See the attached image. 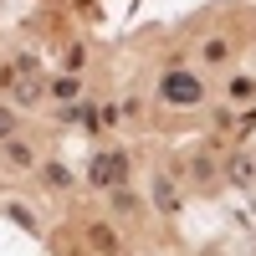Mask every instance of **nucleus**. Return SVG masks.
I'll return each instance as SVG.
<instances>
[{
	"label": "nucleus",
	"instance_id": "f03ea898",
	"mask_svg": "<svg viewBox=\"0 0 256 256\" xmlns=\"http://www.w3.org/2000/svg\"><path fill=\"white\" fill-rule=\"evenodd\" d=\"M154 205H159V216H174V210H180V195H174L169 180H154Z\"/></svg>",
	"mask_w": 256,
	"mask_h": 256
},
{
	"label": "nucleus",
	"instance_id": "423d86ee",
	"mask_svg": "<svg viewBox=\"0 0 256 256\" xmlns=\"http://www.w3.org/2000/svg\"><path fill=\"white\" fill-rule=\"evenodd\" d=\"M41 180H46V184H56V190H67V184H72V174H67L62 164H46V169H41Z\"/></svg>",
	"mask_w": 256,
	"mask_h": 256
},
{
	"label": "nucleus",
	"instance_id": "1a4fd4ad",
	"mask_svg": "<svg viewBox=\"0 0 256 256\" xmlns=\"http://www.w3.org/2000/svg\"><path fill=\"white\" fill-rule=\"evenodd\" d=\"M92 184H108V154L92 159Z\"/></svg>",
	"mask_w": 256,
	"mask_h": 256
},
{
	"label": "nucleus",
	"instance_id": "f8f14e48",
	"mask_svg": "<svg viewBox=\"0 0 256 256\" xmlns=\"http://www.w3.org/2000/svg\"><path fill=\"white\" fill-rule=\"evenodd\" d=\"M10 134H16V113L0 108V138H10Z\"/></svg>",
	"mask_w": 256,
	"mask_h": 256
},
{
	"label": "nucleus",
	"instance_id": "39448f33",
	"mask_svg": "<svg viewBox=\"0 0 256 256\" xmlns=\"http://www.w3.org/2000/svg\"><path fill=\"white\" fill-rule=\"evenodd\" d=\"M128 180V159L123 154H108V184H123Z\"/></svg>",
	"mask_w": 256,
	"mask_h": 256
},
{
	"label": "nucleus",
	"instance_id": "6e6552de",
	"mask_svg": "<svg viewBox=\"0 0 256 256\" xmlns=\"http://www.w3.org/2000/svg\"><path fill=\"white\" fill-rule=\"evenodd\" d=\"M226 56H230L226 41H205V62H226Z\"/></svg>",
	"mask_w": 256,
	"mask_h": 256
},
{
	"label": "nucleus",
	"instance_id": "7ed1b4c3",
	"mask_svg": "<svg viewBox=\"0 0 256 256\" xmlns=\"http://www.w3.org/2000/svg\"><path fill=\"white\" fill-rule=\"evenodd\" d=\"M230 180H236V184H251V180H256V164H251V159H230Z\"/></svg>",
	"mask_w": 256,
	"mask_h": 256
},
{
	"label": "nucleus",
	"instance_id": "f257e3e1",
	"mask_svg": "<svg viewBox=\"0 0 256 256\" xmlns=\"http://www.w3.org/2000/svg\"><path fill=\"white\" fill-rule=\"evenodd\" d=\"M205 98V88L190 72H169L164 77V102H180V108H195V102Z\"/></svg>",
	"mask_w": 256,
	"mask_h": 256
},
{
	"label": "nucleus",
	"instance_id": "20e7f679",
	"mask_svg": "<svg viewBox=\"0 0 256 256\" xmlns=\"http://www.w3.org/2000/svg\"><path fill=\"white\" fill-rule=\"evenodd\" d=\"M92 246L113 256V251H118V236H113V230H108V226H92Z\"/></svg>",
	"mask_w": 256,
	"mask_h": 256
},
{
	"label": "nucleus",
	"instance_id": "9b49d317",
	"mask_svg": "<svg viewBox=\"0 0 256 256\" xmlns=\"http://www.w3.org/2000/svg\"><path fill=\"white\" fill-rule=\"evenodd\" d=\"M230 98H241V102H246V98H256V88H251L246 77H236V82H230Z\"/></svg>",
	"mask_w": 256,
	"mask_h": 256
},
{
	"label": "nucleus",
	"instance_id": "ddd939ff",
	"mask_svg": "<svg viewBox=\"0 0 256 256\" xmlns=\"http://www.w3.org/2000/svg\"><path fill=\"white\" fill-rule=\"evenodd\" d=\"M113 210H123V216H128V210H134V195H128V190H113Z\"/></svg>",
	"mask_w": 256,
	"mask_h": 256
},
{
	"label": "nucleus",
	"instance_id": "0eeeda50",
	"mask_svg": "<svg viewBox=\"0 0 256 256\" xmlns=\"http://www.w3.org/2000/svg\"><path fill=\"white\" fill-rule=\"evenodd\" d=\"M52 98L72 102V98H77V82H72V77H56V82H52Z\"/></svg>",
	"mask_w": 256,
	"mask_h": 256
},
{
	"label": "nucleus",
	"instance_id": "9d476101",
	"mask_svg": "<svg viewBox=\"0 0 256 256\" xmlns=\"http://www.w3.org/2000/svg\"><path fill=\"white\" fill-rule=\"evenodd\" d=\"M10 216H16L20 230H36V220H31V210H26V205H10Z\"/></svg>",
	"mask_w": 256,
	"mask_h": 256
}]
</instances>
